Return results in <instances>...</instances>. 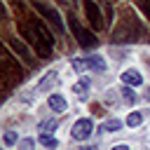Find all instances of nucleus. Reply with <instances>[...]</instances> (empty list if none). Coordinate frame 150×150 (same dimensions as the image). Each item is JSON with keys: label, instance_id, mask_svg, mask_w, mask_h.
<instances>
[{"label": "nucleus", "instance_id": "nucleus-6", "mask_svg": "<svg viewBox=\"0 0 150 150\" xmlns=\"http://www.w3.org/2000/svg\"><path fill=\"white\" fill-rule=\"evenodd\" d=\"M84 12H87V19L94 26V30H101L103 28V16H101V9L96 7L94 0H84Z\"/></svg>", "mask_w": 150, "mask_h": 150}, {"label": "nucleus", "instance_id": "nucleus-12", "mask_svg": "<svg viewBox=\"0 0 150 150\" xmlns=\"http://www.w3.org/2000/svg\"><path fill=\"white\" fill-rule=\"evenodd\" d=\"M87 89H89V80H80V82H75V84H73V94H77L80 98H84V96H87Z\"/></svg>", "mask_w": 150, "mask_h": 150}, {"label": "nucleus", "instance_id": "nucleus-20", "mask_svg": "<svg viewBox=\"0 0 150 150\" xmlns=\"http://www.w3.org/2000/svg\"><path fill=\"white\" fill-rule=\"evenodd\" d=\"M5 143H7V145L16 143V134H14V131H7V134H5Z\"/></svg>", "mask_w": 150, "mask_h": 150}, {"label": "nucleus", "instance_id": "nucleus-1", "mask_svg": "<svg viewBox=\"0 0 150 150\" xmlns=\"http://www.w3.org/2000/svg\"><path fill=\"white\" fill-rule=\"evenodd\" d=\"M19 30H21V35H23V38H28V42L33 45V49H35L42 59H49V56H52L54 38H52V33L45 28V23H42L40 19L28 16V19L19 26Z\"/></svg>", "mask_w": 150, "mask_h": 150}, {"label": "nucleus", "instance_id": "nucleus-15", "mask_svg": "<svg viewBox=\"0 0 150 150\" xmlns=\"http://www.w3.org/2000/svg\"><path fill=\"white\" fill-rule=\"evenodd\" d=\"M38 141H40L45 148H56V143H59V141H56L54 136H49V134H40V138H38Z\"/></svg>", "mask_w": 150, "mask_h": 150}, {"label": "nucleus", "instance_id": "nucleus-23", "mask_svg": "<svg viewBox=\"0 0 150 150\" xmlns=\"http://www.w3.org/2000/svg\"><path fill=\"white\" fill-rule=\"evenodd\" d=\"M59 2H63V5H70V2H73V0H59Z\"/></svg>", "mask_w": 150, "mask_h": 150}, {"label": "nucleus", "instance_id": "nucleus-17", "mask_svg": "<svg viewBox=\"0 0 150 150\" xmlns=\"http://www.w3.org/2000/svg\"><path fill=\"white\" fill-rule=\"evenodd\" d=\"M141 122H143V112H129V117H127L129 127H138Z\"/></svg>", "mask_w": 150, "mask_h": 150}, {"label": "nucleus", "instance_id": "nucleus-5", "mask_svg": "<svg viewBox=\"0 0 150 150\" xmlns=\"http://www.w3.org/2000/svg\"><path fill=\"white\" fill-rule=\"evenodd\" d=\"M91 131H94V122H91L89 117H84V120H77V122L73 124L70 136H73L75 141H87V138L91 136Z\"/></svg>", "mask_w": 150, "mask_h": 150}, {"label": "nucleus", "instance_id": "nucleus-18", "mask_svg": "<svg viewBox=\"0 0 150 150\" xmlns=\"http://www.w3.org/2000/svg\"><path fill=\"white\" fill-rule=\"evenodd\" d=\"M33 148H35V141L33 138H23L19 143V150H33Z\"/></svg>", "mask_w": 150, "mask_h": 150}, {"label": "nucleus", "instance_id": "nucleus-19", "mask_svg": "<svg viewBox=\"0 0 150 150\" xmlns=\"http://www.w3.org/2000/svg\"><path fill=\"white\" fill-rule=\"evenodd\" d=\"M138 5H141V9L145 12V16L150 19V0H138Z\"/></svg>", "mask_w": 150, "mask_h": 150}, {"label": "nucleus", "instance_id": "nucleus-13", "mask_svg": "<svg viewBox=\"0 0 150 150\" xmlns=\"http://www.w3.org/2000/svg\"><path fill=\"white\" fill-rule=\"evenodd\" d=\"M120 127H122V122L112 117V120H105V122L101 124V131H105V134H108V131H120Z\"/></svg>", "mask_w": 150, "mask_h": 150}, {"label": "nucleus", "instance_id": "nucleus-2", "mask_svg": "<svg viewBox=\"0 0 150 150\" xmlns=\"http://www.w3.org/2000/svg\"><path fill=\"white\" fill-rule=\"evenodd\" d=\"M0 70H2V84H5V89H9L14 82H19L23 77V70H21L19 61H14L9 54H5L0 59Z\"/></svg>", "mask_w": 150, "mask_h": 150}, {"label": "nucleus", "instance_id": "nucleus-7", "mask_svg": "<svg viewBox=\"0 0 150 150\" xmlns=\"http://www.w3.org/2000/svg\"><path fill=\"white\" fill-rule=\"evenodd\" d=\"M7 47L14 52V54H19L23 61H26V66H33L35 63V59H33V54H30V49L23 45V42H19V40H14V38H9L7 40Z\"/></svg>", "mask_w": 150, "mask_h": 150}, {"label": "nucleus", "instance_id": "nucleus-8", "mask_svg": "<svg viewBox=\"0 0 150 150\" xmlns=\"http://www.w3.org/2000/svg\"><path fill=\"white\" fill-rule=\"evenodd\" d=\"M35 7H38V12H40V14H45V16L56 26V30H59V33L63 30V23H61V16L56 14V9H52V7H47V5H40L38 0H35Z\"/></svg>", "mask_w": 150, "mask_h": 150}, {"label": "nucleus", "instance_id": "nucleus-10", "mask_svg": "<svg viewBox=\"0 0 150 150\" xmlns=\"http://www.w3.org/2000/svg\"><path fill=\"white\" fill-rule=\"evenodd\" d=\"M122 80H124V84H129V87H138V84L143 82V75H141L136 68H129V70L122 73Z\"/></svg>", "mask_w": 150, "mask_h": 150}, {"label": "nucleus", "instance_id": "nucleus-3", "mask_svg": "<svg viewBox=\"0 0 150 150\" xmlns=\"http://www.w3.org/2000/svg\"><path fill=\"white\" fill-rule=\"evenodd\" d=\"M68 26H70V30H73V35L77 38V42H80V47H84V49H89V47H94V45H96V38H94V33H91V30H87V28H82V26L77 23V19H75V14H68Z\"/></svg>", "mask_w": 150, "mask_h": 150}, {"label": "nucleus", "instance_id": "nucleus-11", "mask_svg": "<svg viewBox=\"0 0 150 150\" xmlns=\"http://www.w3.org/2000/svg\"><path fill=\"white\" fill-rule=\"evenodd\" d=\"M49 108L56 110V112H63V110H66V98L59 96V94H52V96H49Z\"/></svg>", "mask_w": 150, "mask_h": 150}, {"label": "nucleus", "instance_id": "nucleus-4", "mask_svg": "<svg viewBox=\"0 0 150 150\" xmlns=\"http://www.w3.org/2000/svg\"><path fill=\"white\" fill-rule=\"evenodd\" d=\"M70 66H73V70H75V73H84V70H96V73H101V70H105V61H103L101 56L73 59V61H70Z\"/></svg>", "mask_w": 150, "mask_h": 150}, {"label": "nucleus", "instance_id": "nucleus-22", "mask_svg": "<svg viewBox=\"0 0 150 150\" xmlns=\"http://www.w3.org/2000/svg\"><path fill=\"white\" fill-rule=\"evenodd\" d=\"M112 150H129V148H127V145H115Z\"/></svg>", "mask_w": 150, "mask_h": 150}, {"label": "nucleus", "instance_id": "nucleus-9", "mask_svg": "<svg viewBox=\"0 0 150 150\" xmlns=\"http://www.w3.org/2000/svg\"><path fill=\"white\" fill-rule=\"evenodd\" d=\"M56 84H59V73L52 70V73H47V75L38 82V91H49V89H54Z\"/></svg>", "mask_w": 150, "mask_h": 150}, {"label": "nucleus", "instance_id": "nucleus-24", "mask_svg": "<svg viewBox=\"0 0 150 150\" xmlns=\"http://www.w3.org/2000/svg\"><path fill=\"white\" fill-rule=\"evenodd\" d=\"M148 101H150V89H148Z\"/></svg>", "mask_w": 150, "mask_h": 150}, {"label": "nucleus", "instance_id": "nucleus-14", "mask_svg": "<svg viewBox=\"0 0 150 150\" xmlns=\"http://www.w3.org/2000/svg\"><path fill=\"white\" fill-rule=\"evenodd\" d=\"M56 124H59L56 120H45V122H40V124H38V131H42V134L54 131V129H56Z\"/></svg>", "mask_w": 150, "mask_h": 150}, {"label": "nucleus", "instance_id": "nucleus-21", "mask_svg": "<svg viewBox=\"0 0 150 150\" xmlns=\"http://www.w3.org/2000/svg\"><path fill=\"white\" fill-rule=\"evenodd\" d=\"M80 150H96V145H84V148H80Z\"/></svg>", "mask_w": 150, "mask_h": 150}, {"label": "nucleus", "instance_id": "nucleus-16", "mask_svg": "<svg viewBox=\"0 0 150 150\" xmlns=\"http://www.w3.org/2000/svg\"><path fill=\"white\" fill-rule=\"evenodd\" d=\"M120 94H122V98H124L127 103H136V98H138V96L134 94V89H131V87H124Z\"/></svg>", "mask_w": 150, "mask_h": 150}]
</instances>
